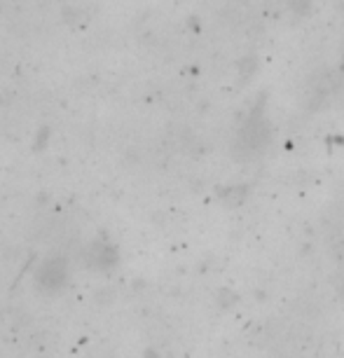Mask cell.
<instances>
[{"label": "cell", "mask_w": 344, "mask_h": 358, "mask_svg": "<svg viewBox=\"0 0 344 358\" xmlns=\"http://www.w3.org/2000/svg\"><path fill=\"white\" fill-rule=\"evenodd\" d=\"M340 71H342V76H344V54H342V62H340Z\"/></svg>", "instance_id": "277c9868"}, {"label": "cell", "mask_w": 344, "mask_h": 358, "mask_svg": "<svg viewBox=\"0 0 344 358\" xmlns=\"http://www.w3.org/2000/svg\"><path fill=\"white\" fill-rule=\"evenodd\" d=\"M85 260L92 269L108 272V269H113L117 265V248H115L108 239H94L92 244L87 246Z\"/></svg>", "instance_id": "7a4b0ae2"}, {"label": "cell", "mask_w": 344, "mask_h": 358, "mask_svg": "<svg viewBox=\"0 0 344 358\" xmlns=\"http://www.w3.org/2000/svg\"><path fill=\"white\" fill-rule=\"evenodd\" d=\"M288 10L298 12V15H307L312 10V3L309 0H288Z\"/></svg>", "instance_id": "3957f363"}, {"label": "cell", "mask_w": 344, "mask_h": 358, "mask_svg": "<svg viewBox=\"0 0 344 358\" xmlns=\"http://www.w3.org/2000/svg\"><path fill=\"white\" fill-rule=\"evenodd\" d=\"M36 283L45 293H59L69 283V262L64 258H47L36 269Z\"/></svg>", "instance_id": "6da1fadb"}]
</instances>
